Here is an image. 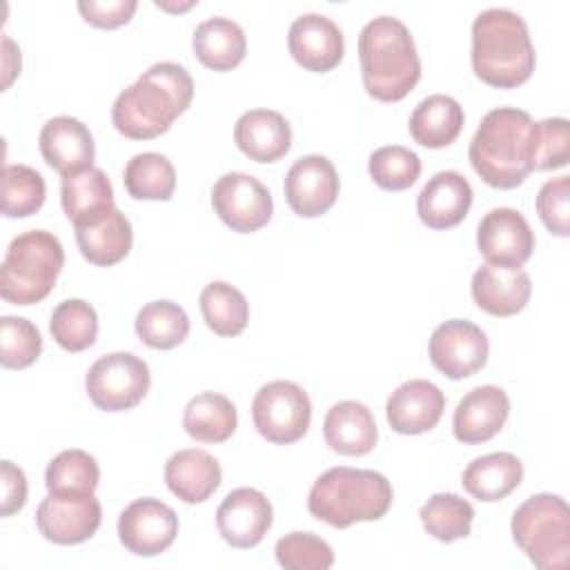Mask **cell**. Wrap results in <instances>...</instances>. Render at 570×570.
<instances>
[{
	"mask_svg": "<svg viewBox=\"0 0 570 570\" xmlns=\"http://www.w3.org/2000/svg\"><path fill=\"white\" fill-rule=\"evenodd\" d=\"M194 98V80L178 62H156L122 89L111 107L114 127L131 140H149L165 134L187 111Z\"/></svg>",
	"mask_w": 570,
	"mask_h": 570,
	"instance_id": "obj_1",
	"label": "cell"
},
{
	"mask_svg": "<svg viewBox=\"0 0 570 570\" xmlns=\"http://www.w3.org/2000/svg\"><path fill=\"white\" fill-rule=\"evenodd\" d=\"M102 521V508L96 494H49L36 510L40 534L58 546H76L91 539Z\"/></svg>",
	"mask_w": 570,
	"mask_h": 570,
	"instance_id": "obj_12",
	"label": "cell"
},
{
	"mask_svg": "<svg viewBox=\"0 0 570 570\" xmlns=\"http://www.w3.org/2000/svg\"><path fill=\"white\" fill-rule=\"evenodd\" d=\"M445 410L443 392L425 379L401 383L385 403V419L399 434H423L436 428Z\"/></svg>",
	"mask_w": 570,
	"mask_h": 570,
	"instance_id": "obj_20",
	"label": "cell"
},
{
	"mask_svg": "<svg viewBox=\"0 0 570 570\" xmlns=\"http://www.w3.org/2000/svg\"><path fill=\"white\" fill-rule=\"evenodd\" d=\"M488 352L485 332L465 318H450L430 336V361L452 381L476 374L485 365Z\"/></svg>",
	"mask_w": 570,
	"mask_h": 570,
	"instance_id": "obj_11",
	"label": "cell"
},
{
	"mask_svg": "<svg viewBox=\"0 0 570 570\" xmlns=\"http://www.w3.org/2000/svg\"><path fill=\"white\" fill-rule=\"evenodd\" d=\"M476 247L488 263L521 267L534 249V232L512 207L490 209L476 227Z\"/></svg>",
	"mask_w": 570,
	"mask_h": 570,
	"instance_id": "obj_15",
	"label": "cell"
},
{
	"mask_svg": "<svg viewBox=\"0 0 570 570\" xmlns=\"http://www.w3.org/2000/svg\"><path fill=\"white\" fill-rule=\"evenodd\" d=\"M468 158L490 187H519L532 171L534 120L517 107L490 109L470 140Z\"/></svg>",
	"mask_w": 570,
	"mask_h": 570,
	"instance_id": "obj_2",
	"label": "cell"
},
{
	"mask_svg": "<svg viewBox=\"0 0 570 570\" xmlns=\"http://www.w3.org/2000/svg\"><path fill=\"white\" fill-rule=\"evenodd\" d=\"M49 330L62 350L82 352L96 343L98 314L87 301L67 298L53 307Z\"/></svg>",
	"mask_w": 570,
	"mask_h": 570,
	"instance_id": "obj_37",
	"label": "cell"
},
{
	"mask_svg": "<svg viewBox=\"0 0 570 570\" xmlns=\"http://www.w3.org/2000/svg\"><path fill=\"white\" fill-rule=\"evenodd\" d=\"M274 552L285 570H327L334 566L332 546L314 532H289L276 541Z\"/></svg>",
	"mask_w": 570,
	"mask_h": 570,
	"instance_id": "obj_41",
	"label": "cell"
},
{
	"mask_svg": "<svg viewBox=\"0 0 570 570\" xmlns=\"http://www.w3.org/2000/svg\"><path fill=\"white\" fill-rule=\"evenodd\" d=\"M0 483H2V517H11L27 503V476L11 461L0 463Z\"/></svg>",
	"mask_w": 570,
	"mask_h": 570,
	"instance_id": "obj_45",
	"label": "cell"
},
{
	"mask_svg": "<svg viewBox=\"0 0 570 570\" xmlns=\"http://www.w3.org/2000/svg\"><path fill=\"white\" fill-rule=\"evenodd\" d=\"M472 205V187L454 169L436 171L419 191L416 212L430 229H450L459 225Z\"/></svg>",
	"mask_w": 570,
	"mask_h": 570,
	"instance_id": "obj_22",
	"label": "cell"
},
{
	"mask_svg": "<svg viewBox=\"0 0 570 570\" xmlns=\"http://www.w3.org/2000/svg\"><path fill=\"white\" fill-rule=\"evenodd\" d=\"M419 517L428 534L443 543H452L470 534L474 508L468 499L454 492H436L423 503Z\"/></svg>",
	"mask_w": 570,
	"mask_h": 570,
	"instance_id": "obj_36",
	"label": "cell"
},
{
	"mask_svg": "<svg viewBox=\"0 0 570 570\" xmlns=\"http://www.w3.org/2000/svg\"><path fill=\"white\" fill-rule=\"evenodd\" d=\"M134 327L147 347L171 350L187 338L189 316L178 303L160 298L140 307Z\"/></svg>",
	"mask_w": 570,
	"mask_h": 570,
	"instance_id": "obj_32",
	"label": "cell"
},
{
	"mask_svg": "<svg viewBox=\"0 0 570 570\" xmlns=\"http://www.w3.org/2000/svg\"><path fill=\"white\" fill-rule=\"evenodd\" d=\"M367 171L372 180L387 191L412 187L421 174V158L401 145H385L372 151Z\"/></svg>",
	"mask_w": 570,
	"mask_h": 570,
	"instance_id": "obj_39",
	"label": "cell"
},
{
	"mask_svg": "<svg viewBox=\"0 0 570 570\" xmlns=\"http://www.w3.org/2000/svg\"><path fill=\"white\" fill-rule=\"evenodd\" d=\"M212 207L218 218L238 234H252L272 218L274 203L269 189L252 174H223L212 187Z\"/></svg>",
	"mask_w": 570,
	"mask_h": 570,
	"instance_id": "obj_10",
	"label": "cell"
},
{
	"mask_svg": "<svg viewBox=\"0 0 570 570\" xmlns=\"http://www.w3.org/2000/svg\"><path fill=\"white\" fill-rule=\"evenodd\" d=\"M474 303L492 316H512L521 312L532 294L530 276L523 267L483 263L470 283Z\"/></svg>",
	"mask_w": 570,
	"mask_h": 570,
	"instance_id": "obj_19",
	"label": "cell"
},
{
	"mask_svg": "<svg viewBox=\"0 0 570 570\" xmlns=\"http://www.w3.org/2000/svg\"><path fill=\"white\" fill-rule=\"evenodd\" d=\"M272 503L256 488L232 490L216 510V528L234 548L258 546L272 528Z\"/></svg>",
	"mask_w": 570,
	"mask_h": 570,
	"instance_id": "obj_16",
	"label": "cell"
},
{
	"mask_svg": "<svg viewBox=\"0 0 570 570\" xmlns=\"http://www.w3.org/2000/svg\"><path fill=\"white\" fill-rule=\"evenodd\" d=\"M42 336L38 327L22 316L0 318V363L9 370H22L38 361Z\"/></svg>",
	"mask_w": 570,
	"mask_h": 570,
	"instance_id": "obj_40",
	"label": "cell"
},
{
	"mask_svg": "<svg viewBox=\"0 0 570 570\" xmlns=\"http://www.w3.org/2000/svg\"><path fill=\"white\" fill-rule=\"evenodd\" d=\"M392 497V483L381 472L338 465L314 481L307 494V510L332 528H350L356 521L385 517Z\"/></svg>",
	"mask_w": 570,
	"mask_h": 570,
	"instance_id": "obj_5",
	"label": "cell"
},
{
	"mask_svg": "<svg viewBox=\"0 0 570 570\" xmlns=\"http://www.w3.org/2000/svg\"><path fill=\"white\" fill-rule=\"evenodd\" d=\"M65 265L58 236L47 229L18 234L0 265V296L11 305H33L49 296Z\"/></svg>",
	"mask_w": 570,
	"mask_h": 570,
	"instance_id": "obj_6",
	"label": "cell"
},
{
	"mask_svg": "<svg viewBox=\"0 0 570 570\" xmlns=\"http://www.w3.org/2000/svg\"><path fill=\"white\" fill-rule=\"evenodd\" d=\"M60 203L69 223H85L114 207V187L100 167H85L62 176Z\"/></svg>",
	"mask_w": 570,
	"mask_h": 570,
	"instance_id": "obj_30",
	"label": "cell"
},
{
	"mask_svg": "<svg viewBox=\"0 0 570 570\" xmlns=\"http://www.w3.org/2000/svg\"><path fill=\"white\" fill-rule=\"evenodd\" d=\"M570 125L566 118H543L534 122L532 169H559L568 163Z\"/></svg>",
	"mask_w": 570,
	"mask_h": 570,
	"instance_id": "obj_42",
	"label": "cell"
},
{
	"mask_svg": "<svg viewBox=\"0 0 570 570\" xmlns=\"http://www.w3.org/2000/svg\"><path fill=\"white\" fill-rule=\"evenodd\" d=\"M45 163L60 176L94 165V136L85 122L71 116L49 118L38 136Z\"/></svg>",
	"mask_w": 570,
	"mask_h": 570,
	"instance_id": "obj_21",
	"label": "cell"
},
{
	"mask_svg": "<svg viewBox=\"0 0 570 570\" xmlns=\"http://www.w3.org/2000/svg\"><path fill=\"white\" fill-rule=\"evenodd\" d=\"M47 196L45 178L29 165H7L2 171V214L27 218L36 214Z\"/></svg>",
	"mask_w": 570,
	"mask_h": 570,
	"instance_id": "obj_38",
	"label": "cell"
},
{
	"mask_svg": "<svg viewBox=\"0 0 570 570\" xmlns=\"http://www.w3.org/2000/svg\"><path fill=\"white\" fill-rule=\"evenodd\" d=\"M338 174L330 158L307 154L298 158L285 174L283 191L289 209L303 218L325 214L338 196Z\"/></svg>",
	"mask_w": 570,
	"mask_h": 570,
	"instance_id": "obj_14",
	"label": "cell"
},
{
	"mask_svg": "<svg viewBox=\"0 0 570 570\" xmlns=\"http://www.w3.org/2000/svg\"><path fill=\"white\" fill-rule=\"evenodd\" d=\"M136 0H80L78 11L80 16L100 29H114L127 24L136 13Z\"/></svg>",
	"mask_w": 570,
	"mask_h": 570,
	"instance_id": "obj_44",
	"label": "cell"
},
{
	"mask_svg": "<svg viewBox=\"0 0 570 570\" xmlns=\"http://www.w3.org/2000/svg\"><path fill=\"white\" fill-rule=\"evenodd\" d=\"M154 4L160 7V9H165V11H185V9H191V7L196 4V0H187V2H178V4L165 2V0H156Z\"/></svg>",
	"mask_w": 570,
	"mask_h": 570,
	"instance_id": "obj_46",
	"label": "cell"
},
{
	"mask_svg": "<svg viewBox=\"0 0 570 570\" xmlns=\"http://www.w3.org/2000/svg\"><path fill=\"white\" fill-rule=\"evenodd\" d=\"M523 479V463L512 452H490L468 463L461 483L468 494L492 503L505 499L519 488Z\"/></svg>",
	"mask_w": 570,
	"mask_h": 570,
	"instance_id": "obj_28",
	"label": "cell"
},
{
	"mask_svg": "<svg viewBox=\"0 0 570 570\" xmlns=\"http://www.w3.org/2000/svg\"><path fill=\"white\" fill-rule=\"evenodd\" d=\"M510 399L499 385H479L470 390L454 410L452 432L465 445L490 441L505 425Z\"/></svg>",
	"mask_w": 570,
	"mask_h": 570,
	"instance_id": "obj_18",
	"label": "cell"
},
{
	"mask_svg": "<svg viewBox=\"0 0 570 570\" xmlns=\"http://www.w3.org/2000/svg\"><path fill=\"white\" fill-rule=\"evenodd\" d=\"M463 120V107L452 96L432 94L414 107L407 129L414 142L428 149H441L459 138Z\"/></svg>",
	"mask_w": 570,
	"mask_h": 570,
	"instance_id": "obj_27",
	"label": "cell"
},
{
	"mask_svg": "<svg viewBox=\"0 0 570 570\" xmlns=\"http://www.w3.org/2000/svg\"><path fill=\"white\" fill-rule=\"evenodd\" d=\"M122 183L136 200H169L176 189V171L167 156L142 151L125 165Z\"/></svg>",
	"mask_w": 570,
	"mask_h": 570,
	"instance_id": "obj_33",
	"label": "cell"
},
{
	"mask_svg": "<svg viewBox=\"0 0 570 570\" xmlns=\"http://www.w3.org/2000/svg\"><path fill=\"white\" fill-rule=\"evenodd\" d=\"M514 543L541 570H563L570 554V510L559 494L525 499L510 521Z\"/></svg>",
	"mask_w": 570,
	"mask_h": 570,
	"instance_id": "obj_7",
	"label": "cell"
},
{
	"mask_svg": "<svg viewBox=\"0 0 570 570\" xmlns=\"http://www.w3.org/2000/svg\"><path fill=\"white\" fill-rule=\"evenodd\" d=\"M176 534L178 517L160 499H136L118 517V539L138 557H156L165 552L174 543Z\"/></svg>",
	"mask_w": 570,
	"mask_h": 570,
	"instance_id": "obj_13",
	"label": "cell"
},
{
	"mask_svg": "<svg viewBox=\"0 0 570 570\" xmlns=\"http://www.w3.org/2000/svg\"><path fill=\"white\" fill-rule=\"evenodd\" d=\"M218 461L198 448L178 450L165 463V483L174 497L185 503L207 501L220 485Z\"/></svg>",
	"mask_w": 570,
	"mask_h": 570,
	"instance_id": "obj_26",
	"label": "cell"
},
{
	"mask_svg": "<svg viewBox=\"0 0 570 570\" xmlns=\"http://www.w3.org/2000/svg\"><path fill=\"white\" fill-rule=\"evenodd\" d=\"M252 419L258 434L269 443H296L309 428L312 403L294 381H269L252 401Z\"/></svg>",
	"mask_w": 570,
	"mask_h": 570,
	"instance_id": "obj_9",
	"label": "cell"
},
{
	"mask_svg": "<svg viewBox=\"0 0 570 570\" xmlns=\"http://www.w3.org/2000/svg\"><path fill=\"white\" fill-rule=\"evenodd\" d=\"M238 149L256 163H276L292 147V127L274 109H249L234 125Z\"/></svg>",
	"mask_w": 570,
	"mask_h": 570,
	"instance_id": "obj_24",
	"label": "cell"
},
{
	"mask_svg": "<svg viewBox=\"0 0 570 570\" xmlns=\"http://www.w3.org/2000/svg\"><path fill=\"white\" fill-rule=\"evenodd\" d=\"M191 47L196 58L214 71H229L243 62L247 51V38L238 22L214 16L203 20L194 29Z\"/></svg>",
	"mask_w": 570,
	"mask_h": 570,
	"instance_id": "obj_29",
	"label": "cell"
},
{
	"mask_svg": "<svg viewBox=\"0 0 570 570\" xmlns=\"http://www.w3.org/2000/svg\"><path fill=\"white\" fill-rule=\"evenodd\" d=\"M292 58L307 71L325 73L334 69L345 53L343 31L323 13L298 16L287 31Z\"/></svg>",
	"mask_w": 570,
	"mask_h": 570,
	"instance_id": "obj_17",
	"label": "cell"
},
{
	"mask_svg": "<svg viewBox=\"0 0 570 570\" xmlns=\"http://www.w3.org/2000/svg\"><path fill=\"white\" fill-rule=\"evenodd\" d=\"M472 69L490 87L512 89L534 71V47L525 20L503 7L481 11L472 22Z\"/></svg>",
	"mask_w": 570,
	"mask_h": 570,
	"instance_id": "obj_4",
	"label": "cell"
},
{
	"mask_svg": "<svg viewBox=\"0 0 570 570\" xmlns=\"http://www.w3.org/2000/svg\"><path fill=\"white\" fill-rule=\"evenodd\" d=\"M358 60L365 91L381 102L405 98L421 80V58L414 38L392 16L365 22L358 33Z\"/></svg>",
	"mask_w": 570,
	"mask_h": 570,
	"instance_id": "obj_3",
	"label": "cell"
},
{
	"mask_svg": "<svg viewBox=\"0 0 570 570\" xmlns=\"http://www.w3.org/2000/svg\"><path fill=\"white\" fill-rule=\"evenodd\" d=\"M325 443L345 456H363L374 450L379 430L374 414L361 401L334 403L323 421Z\"/></svg>",
	"mask_w": 570,
	"mask_h": 570,
	"instance_id": "obj_25",
	"label": "cell"
},
{
	"mask_svg": "<svg viewBox=\"0 0 570 570\" xmlns=\"http://www.w3.org/2000/svg\"><path fill=\"white\" fill-rule=\"evenodd\" d=\"M238 425L234 403L218 392H200L185 405L183 428L185 432L203 443L227 441Z\"/></svg>",
	"mask_w": 570,
	"mask_h": 570,
	"instance_id": "obj_31",
	"label": "cell"
},
{
	"mask_svg": "<svg viewBox=\"0 0 570 570\" xmlns=\"http://www.w3.org/2000/svg\"><path fill=\"white\" fill-rule=\"evenodd\" d=\"M149 365L131 352H111L100 356L85 379L91 403L105 412H125L136 407L149 392Z\"/></svg>",
	"mask_w": 570,
	"mask_h": 570,
	"instance_id": "obj_8",
	"label": "cell"
},
{
	"mask_svg": "<svg viewBox=\"0 0 570 570\" xmlns=\"http://www.w3.org/2000/svg\"><path fill=\"white\" fill-rule=\"evenodd\" d=\"M537 212L548 232L561 238L570 234V176H557L541 185Z\"/></svg>",
	"mask_w": 570,
	"mask_h": 570,
	"instance_id": "obj_43",
	"label": "cell"
},
{
	"mask_svg": "<svg viewBox=\"0 0 570 570\" xmlns=\"http://www.w3.org/2000/svg\"><path fill=\"white\" fill-rule=\"evenodd\" d=\"M100 481L98 461L78 448L56 454L45 470V485L49 494H94Z\"/></svg>",
	"mask_w": 570,
	"mask_h": 570,
	"instance_id": "obj_35",
	"label": "cell"
},
{
	"mask_svg": "<svg viewBox=\"0 0 570 570\" xmlns=\"http://www.w3.org/2000/svg\"><path fill=\"white\" fill-rule=\"evenodd\" d=\"M76 243L85 261L98 267H111L120 263L134 243L129 218L114 205L102 214L73 225Z\"/></svg>",
	"mask_w": 570,
	"mask_h": 570,
	"instance_id": "obj_23",
	"label": "cell"
},
{
	"mask_svg": "<svg viewBox=\"0 0 570 570\" xmlns=\"http://www.w3.org/2000/svg\"><path fill=\"white\" fill-rule=\"evenodd\" d=\"M200 312L207 327L218 336H236L249 321V303L240 289L225 281H214L200 292Z\"/></svg>",
	"mask_w": 570,
	"mask_h": 570,
	"instance_id": "obj_34",
	"label": "cell"
}]
</instances>
